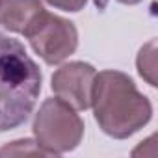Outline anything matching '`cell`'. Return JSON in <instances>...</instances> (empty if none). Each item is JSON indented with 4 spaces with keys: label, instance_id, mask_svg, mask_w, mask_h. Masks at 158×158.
I'll use <instances>...</instances> for the list:
<instances>
[{
    "label": "cell",
    "instance_id": "obj_1",
    "mask_svg": "<svg viewBox=\"0 0 158 158\" xmlns=\"http://www.w3.org/2000/svg\"><path fill=\"white\" fill-rule=\"evenodd\" d=\"M43 76L24 45L0 32V132L24 125L35 108Z\"/></svg>",
    "mask_w": 158,
    "mask_h": 158
},
{
    "label": "cell",
    "instance_id": "obj_2",
    "mask_svg": "<svg viewBox=\"0 0 158 158\" xmlns=\"http://www.w3.org/2000/svg\"><path fill=\"white\" fill-rule=\"evenodd\" d=\"M91 106L102 132L115 139L136 134L152 115L151 101L121 71H102L95 76Z\"/></svg>",
    "mask_w": 158,
    "mask_h": 158
},
{
    "label": "cell",
    "instance_id": "obj_3",
    "mask_svg": "<svg viewBox=\"0 0 158 158\" xmlns=\"http://www.w3.org/2000/svg\"><path fill=\"white\" fill-rule=\"evenodd\" d=\"M35 141L48 156L76 149L84 136V121L73 106L61 99H47L37 110L32 125Z\"/></svg>",
    "mask_w": 158,
    "mask_h": 158
},
{
    "label": "cell",
    "instance_id": "obj_4",
    "mask_svg": "<svg viewBox=\"0 0 158 158\" xmlns=\"http://www.w3.org/2000/svg\"><path fill=\"white\" fill-rule=\"evenodd\" d=\"M30 41L34 52L45 63L56 65L74 54L78 47V30L74 23L43 10L23 34Z\"/></svg>",
    "mask_w": 158,
    "mask_h": 158
},
{
    "label": "cell",
    "instance_id": "obj_5",
    "mask_svg": "<svg viewBox=\"0 0 158 158\" xmlns=\"http://www.w3.org/2000/svg\"><path fill=\"white\" fill-rule=\"evenodd\" d=\"M95 76V67L86 61L65 63L52 74V91L74 110H88L91 106Z\"/></svg>",
    "mask_w": 158,
    "mask_h": 158
},
{
    "label": "cell",
    "instance_id": "obj_6",
    "mask_svg": "<svg viewBox=\"0 0 158 158\" xmlns=\"http://www.w3.org/2000/svg\"><path fill=\"white\" fill-rule=\"evenodd\" d=\"M43 10L41 0H0V26L15 34H24Z\"/></svg>",
    "mask_w": 158,
    "mask_h": 158
},
{
    "label": "cell",
    "instance_id": "obj_7",
    "mask_svg": "<svg viewBox=\"0 0 158 158\" xmlns=\"http://www.w3.org/2000/svg\"><path fill=\"white\" fill-rule=\"evenodd\" d=\"M136 65H138L139 76L145 78L154 88L156 86V41L154 39H151L145 47H141L138 60H136Z\"/></svg>",
    "mask_w": 158,
    "mask_h": 158
},
{
    "label": "cell",
    "instance_id": "obj_8",
    "mask_svg": "<svg viewBox=\"0 0 158 158\" xmlns=\"http://www.w3.org/2000/svg\"><path fill=\"white\" fill-rule=\"evenodd\" d=\"M23 154H32V156H48L45 149L37 145L34 139H17L0 149V156H23Z\"/></svg>",
    "mask_w": 158,
    "mask_h": 158
},
{
    "label": "cell",
    "instance_id": "obj_9",
    "mask_svg": "<svg viewBox=\"0 0 158 158\" xmlns=\"http://www.w3.org/2000/svg\"><path fill=\"white\" fill-rule=\"evenodd\" d=\"M47 2L56 8V10H63V11H80L88 0H47Z\"/></svg>",
    "mask_w": 158,
    "mask_h": 158
},
{
    "label": "cell",
    "instance_id": "obj_10",
    "mask_svg": "<svg viewBox=\"0 0 158 158\" xmlns=\"http://www.w3.org/2000/svg\"><path fill=\"white\" fill-rule=\"evenodd\" d=\"M117 2H121V4H138L141 0H117Z\"/></svg>",
    "mask_w": 158,
    "mask_h": 158
}]
</instances>
